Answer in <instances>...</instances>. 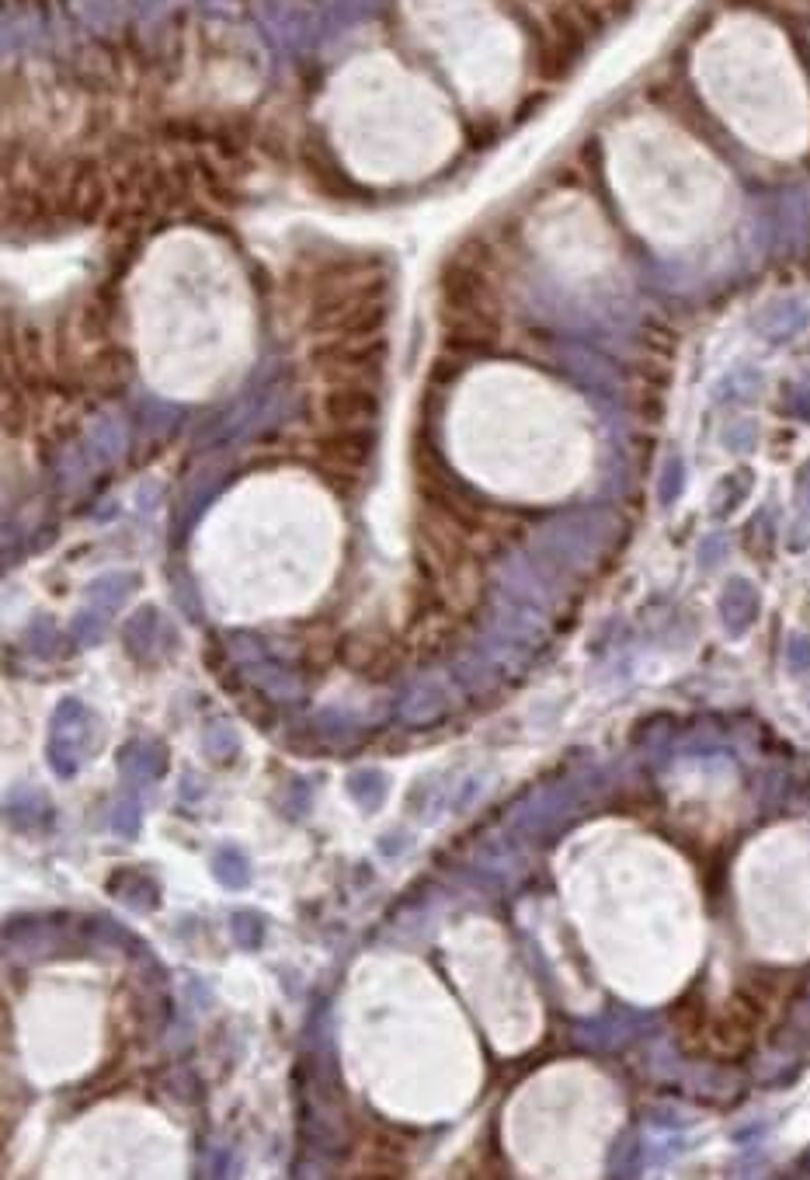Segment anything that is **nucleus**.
Returning a JSON list of instances; mask_svg holds the SVG:
<instances>
[{
	"instance_id": "obj_12",
	"label": "nucleus",
	"mask_w": 810,
	"mask_h": 1180,
	"mask_svg": "<svg viewBox=\"0 0 810 1180\" xmlns=\"http://www.w3.org/2000/svg\"><path fill=\"white\" fill-rule=\"evenodd\" d=\"M644 1170V1146L637 1132H626L616 1138V1146L609 1153V1173L612 1177H637Z\"/></svg>"
},
{
	"instance_id": "obj_7",
	"label": "nucleus",
	"mask_w": 810,
	"mask_h": 1180,
	"mask_svg": "<svg viewBox=\"0 0 810 1180\" xmlns=\"http://www.w3.org/2000/svg\"><path fill=\"white\" fill-rule=\"evenodd\" d=\"M4 815L18 825V829H38V825L49 822V804L43 794L32 791V787H18L4 804Z\"/></svg>"
},
{
	"instance_id": "obj_19",
	"label": "nucleus",
	"mask_w": 810,
	"mask_h": 1180,
	"mask_svg": "<svg viewBox=\"0 0 810 1180\" xmlns=\"http://www.w3.org/2000/svg\"><path fill=\"white\" fill-rule=\"evenodd\" d=\"M803 1167H807V1170H810V1153H807V1156H803Z\"/></svg>"
},
{
	"instance_id": "obj_1",
	"label": "nucleus",
	"mask_w": 810,
	"mask_h": 1180,
	"mask_svg": "<svg viewBox=\"0 0 810 1180\" xmlns=\"http://www.w3.org/2000/svg\"><path fill=\"white\" fill-rule=\"evenodd\" d=\"M94 718L81 700H63L53 714L49 728V766L59 777H73L91 753Z\"/></svg>"
},
{
	"instance_id": "obj_4",
	"label": "nucleus",
	"mask_w": 810,
	"mask_h": 1180,
	"mask_svg": "<svg viewBox=\"0 0 810 1180\" xmlns=\"http://www.w3.org/2000/svg\"><path fill=\"white\" fill-rule=\"evenodd\" d=\"M445 714H449V694H445V686L431 683V679L414 686L401 703V718L407 724H431Z\"/></svg>"
},
{
	"instance_id": "obj_2",
	"label": "nucleus",
	"mask_w": 810,
	"mask_h": 1180,
	"mask_svg": "<svg viewBox=\"0 0 810 1180\" xmlns=\"http://www.w3.org/2000/svg\"><path fill=\"white\" fill-rule=\"evenodd\" d=\"M765 1020V1010L755 999H748L744 993H738L727 1003L724 1013L714 1017L703 1031V1045L720 1055V1058H741L748 1049L755 1045V1034Z\"/></svg>"
},
{
	"instance_id": "obj_5",
	"label": "nucleus",
	"mask_w": 810,
	"mask_h": 1180,
	"mask_svg": "<svg viewBox=\"0 0 810 1180\" xmlns=\"http://www.w3.org/2000/svg\"><path fill=\"white\" fill-rule=\"evenodd\" d=\"M671 1020H675V1034L682 1041V1049L688 1052H703V1031H706V999L699 989H688L675 1010H671Z\"/></svg>"
},
{
	"instance_id": "obj_9",
	"label": "nucleus",
	"mask_w": 810,
	"mask_h": 1180,
	"mask_svg": "<svg viewBox=\"0 0 810 1180\" xmlns=\"http://www.w3.org/2000/svg\"><path fill=\"white\" fill-rule=\"evenodd\" d=\"M112 892L126 902L129 909H153L157 906V884L147 878V874H136V871H123L112 878Z\"/></svg>"
},
{
	"instance_id": "obj_16",
	"label": "nucleus",
	"mask_w": 810,
	"mask_h": 1180,
	"mask_svg": "<svg viewBox=\"0 0 810 1180\" xmlns=\"http://www.w3.org/2000/svg\"><path fill=\"white\" fill-rule=\"evenodd\" d=\"M126 641H129V652H132L136 658H147L150 644H153V609H143V614L129 623Z\"/></svg>"
},
{
	"instance_id": "obj_14",
	"label": "nucleus",
	"mask_w": 810,
	"mask_h": 1180,
	"mask_svg": "<svg viewBox=\"0 0 810 1180\" xmlns=\"http://www.w3.org/2000/svg\"><path fill=\"white\" fill-rule=\"evenodd\" d=\"M230 927H233V940L241 943L244 951L262 948V940H265V923H262V916H258V913H236Z\"/></svg>"
},
{
	"instance_id": "obj_11",
	"label": "nucleus",
	"mask_w": 810,
	"mask_h": 1180,
	"mask_svg": "<svg viewBox=\"0 0 810 1180\" xmlns=\"http://www.w3.org/2000/svg\"><path fill=\"white\" fill-rule=\"evenodd\" d=\"M212 874L220 878L223 889L241 892V889H247V881H251V863L236 847H223L212 860Z\"/></svg>"
},
{
	"instance_id": "obj_13",
	"label": "nucleus",
	"mask_w": 810,
	"mask_h": 1180,
	"mask_svg": "<svg viewBox=\"0 0 810 1180\" xmlns=\"http://www.w3.org/2000/svg\"><path fill=\"white\" fill-rule=\"evenodd\" d=\"M202 749H206V756H209V759H216V763H230L236 753H241V738H236V732H233V728L223 721V724H212V728H206V735H202Z\"/></svg>"
},
{
	"instance_id": "obj_17",
	"label": "nucleus",
	"mask_w": 810,
	"mask_h": 1180,
	"mask_svg": "<svg viewBox=\"0 0 810 1180\" xmlns=\"http://www.w3.org/2000/svg\"><path fill=\"white\" fill-rule=\"evenodd\" d=\"M789 665H794L797 673H807V668H810V641L797 638L794 644H789Z\"/></svg>"
},
{
	"instance_id": "obj_8",
	"label": "nucleus",
	"mask_w": 810,
	"mask_h": 1180,
	"mask_svg": "<svg viewBox=\"0 0 810 1180\" xmlns=\"http://www.w3.org/2000/svg\"><path fill=\"white\" fill-rule=\"evenodd\" d=\"M386 791H390V783H386V774H380V770H359L348 777V794L362 812H380L386 801Z\"/></svg>"
},
{
	"instance_id": "obj_3",
	"label": "nucleus",
	"mask_w": 810,
	"mask_h": 1180,
	"mask_svg": "<svg viewBox=\"0 0 810 1180\" xmlns=\"http://www.w3.org/2000/svg\"><path fill=\"white\" fill-rule=\"evenodd\" d=\"M797 986H800L797 972H786V969H752V972H744L738 993H744L748 999H755L762 1010H768V1007H776L779 999H786V993L797 989Z\"/></svg>"
},
{
	"instance_id": "obj_15",
	"label": "nucleus",
	"mask_w": 810,
	"mask_h": 1180,
	"mask_svg": "<svg viewBox=\"0 0 810 1180\" xmlns=\"http://www.w3.org/2000/svg\"><path fill=\"white\" fill-rule=\"evenodd\" d=\"M108 825H112V833L132 839L136 833H140V801H136V798L118 801L112 809V815H108Z\"/></svg>"
},
{
	"instance_id": "obj_10",
	"label": "nucleus",
	"mask_w": 810,
	"mask_h": 1180,
	"mask_svg": "<svg viewBox=\"0 0 810 1180\" xmlns=\"http://www.w3.org/2000/svg\"><path fill=\"white\" fill-rule=\"evenodd\" d=\"M247 679L258 686V690L271 700H296L300 697V686H296L282 668H271L268 662H254L247 665Z\"/></svg>"
},
{
	"instance_id": "obj_6",
	"label": "nucleus",
	"mask_w": 810,
	"mask_h": 1180,
	"mask_svg": "<svg viewBox=\"0 0 810 1180\" xmlns=\"http://www.w3.org/2000/svg\"><path fill=\"white\" fill-rule=\"evenodd\" d=\"M118 766H123V777L132 780V783H153L157 777L164 774V749L153 742H129L123 756H118Z\"/></svg>"
},
{
	"instance_id": "obj_18",
	"label": "nucleus",
	"mask_w": 810,
	"mask_h": 1180,
	"mask_svg": "<svg viewBox=\"0 0 810 1180\" xmlns=\"http://www.w3.org/2000/svg\"><path fill=\"white\" fill-rule=\"evenodd\" d=\"M407 847V839L401 836V833H393V836H383V843H380V850L386 854V857H393V854H401Z\"/></svg>"
}]
</instances>
